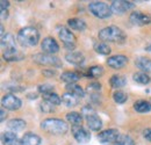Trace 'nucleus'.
Masks as SVG:
<instances>
[{
    "label": "nucleus",
    "mask_w": 151,
    "mask_h": 145,
    "mask_svg": "<svg viewBox=\"0 0 151 145\" xmlns=\"http://www.w3.org/2000/svg\"><path fill=\"white\" fill-rule=\"evenodd\" d=\"M41 128L50 135H65L69 131L66 122L59 118H45L42 121Z\"/></svg>",
    "instance_id": "nucleus-1"
},
{
    "label": "nucleus",
    "mask_w": 151,
    "mask_h": 145,
    "mask_svg": "<svg viewBox=\"0 0 151 145\" xmlns=\"http://www.w3.org/2000/svg\"><path fill=\"white\" fill-rule=\"evenodd\" d=\"M98 37L101 42H123L126 39V34L123 30L116 26H108L102 28L99 33Z\"/></svg>",
    "instance_id": "nucleus-2"
},
{
    "label": "nucleus",
    "mask_w": 151,
    "mask_h": 145,
    "mask_svg": "<svg viewBox=\"0 0 151 145\" xmlns=\"http://www.w3.org/2000/svg\"><path fill=\"white\" fill-rule=\"evenodd\" d=\"M18 41L22 47H35L40 41V33L34 27H24L18 33Z\"/></svg>",
    "instance_id": "nucleus-3"
},
{
    "label": "nucleus",
    "mask_w": 151,
    "mask_h": 145,
    "mask_svg": "<svg viewBox=\"0 0 151 145\" xmlns=\"http://www.w3.org/2000/svg\"><path fill=\"white\" fill-rule=\"evenodd\" d=\"M81 115L85 116L87 127L90 128L92 131H100L102 128V121L95 113V110L90 106H85L81 109Z\"/></svg>",
    "instance_id": "nucleus-4"
},
{
    "label": "nucleus",
    "mask_w": 151,
    "mask_h": 145,
    "mask_svg": "<svg viewBox=\"0 0 151 145\" xmlns=\"http://www.w3.org/2000/svg\"><path fill=\"white\" fill-rule=\"evenodd\" d=\"M88 11L94 15L95 18L99 19H108L112 17L113 12L111 6H108L104 1H92L88 4Z\"/></svg>",
    "instance_id": "nucleus-5"
},
{
    "label": "nucleus",
    "mask_w": 151,
    "mask_h": 145,
    "mask_svg": "<svg viewBox=\"0 0 151 145\" xmlns=\"http://www.w3.org/2000/svg\"><path fill=\"white\" fill-rule=\"evenodd\" d=\"M58 37L59 39L63 42L64 47L70 50V51H73L76 48V36L75 34L66 27L62 26V27H58Z\"/></svg>",
    "instance_id": "nucleus-6"
},
{
    "label": "nucleus",
    "mask_w": 151,
    "mask_h": 145,
    "mask_svg": "<svg viewBox=\"0 0 151 145\" xmlns=\"http://www.w3.org/2000/svg\"><path fill=\"white\" fill-rule=\"evenodd\" d=\"M33 60L43 66H51V67H60L62 62L60 59L54 56V55H47V54H36L33 56Z\"/></svg>",
    "instance_id": "nucleus-7"
},
{
    "label": "nucleus",
    "mask_w": 151,
    "mask_h": 145,
    "mask_svg": "<svg viewBox=\"0 0 151 145\" xmlns=\"http://www.w3.org/2000/svg\"><path fill=\"white\" fill-rule=\"evenodd\" d=\"M120 137V132L117 129H107L102 130L98 134V139L101 144H114Z\"/></svg>",
    "instance_id": "nucleus-8"
},
{
    "label": "nucleus",
    "mask_w": 151,
    "mask_h": 145,
    "mask_svg": "<svg viewBox=\"0 0 151 145\" xmlns=\"http://www.w3.org/2000/svg\"><path fill=\"white\" fill-rule=\"evenodd\" d=\"M1 105L7 110H18L21 108L22 102L14 94H5L1 99Z\"/></svg>",
    "instance_id": "nucleus-9"
},
{
    "label": "nucleus",
    "mask_w": 151,
    "mask_h": 145,
    "mask_svg": "<svg viewBox=\"0 0 151 145\" xmlns=\"http://www.w3.org/2000/svg\"><path fill=\"white\" fill-rule=\"evenodd\" d=\"M41 49H42L43 54L55 55L59 51V45L54 37L48 36L43 38V41L41 42Z\"/></svg>",
    "instance_id": "nucleus-10"
},
{
    "label": "nucleus",
    "mask_w": 151,
    "mask_h": 145,
    "mask_svg": "<svg viewBox=\"0 0 151 145\" xmlns=\"http://www.w3.org/2000/svg\"><path fill=\"white\" fill-rule=\"evenodd\" d=\"M71 130H72V135H73L75 139L78 143L85 144V143L90 142L91 134H90V131H87L84 127H81V126H72Z\"/></svg>",
    "instance_id": "nucleus-11"
},
{
    "label": "nucleus",
    "mask_w": 151,
    "mask_h": 145,
    "mask_svg": "<svg viewBox=\"0 0 151 145\" xmlns=\"http://www.w3.org/2000/svg\"><path fill=\"white\" fill-rule=\"evenodd\" d=\"M135 7V4L132 1H124V0H117V1H113L111 5L112 12L114 14H124L126 12L130 11L132 8Z\"/></svg>",
    "instance_id": "nucleus-12"
},
{
    "label": "nucleus",
    "mask_w": 151,
    "mask_h": 145,
    "mask_svg": "<svg viewBox=\"0 0 151 145\" xmlns=\"http://www.w3.org/2000/svg\"><path fill=\"white\" fill-rule=\"evenodd\" d=\"M129 21L132 22L134 26H145V24H150L151 23V17L149 14H145L143 12L139 11H135L132 12L129 17Z\"/></svg>",
    "instance_id": "nucleus-13"
},
{
    "label": "nucleus",
    "mask_w": 151,
    "mask_h": 145,
    "mask_svg": "<svg viewBox=\"0 0 151 145\" xmlns=\"http://www.w3.org/2000/svg\"><path fill=\"white\" fill-rule=\"evenodd\" d=\"M127 63H128V57H126L124 55H114L107 59V65L114 70L122 69L123 66L127 65Z\"/></svg>",
    "instance_id": "nucleus-14"
},
{
    "label": "nucleus",
    "mask_w": 151,
    "mask_h": 145,
    "mask_svg": "<svg viewBox=\"0 0 151 145\" xmlns=\"http://www.w3.org/2000/svg\"><path fill=\"white\" fill-rule=\"evenodd\" d=\"M65 59L66 62L73 64V65H83L85 62V56L79 52V51H70L65 55Z\"/></svg>",
    "instance_id": "nucleus-15"
},
{
    "label": "nucleus",
    "mask_w": 151,
    "mask_h": 145,
    "mask_svg": "<svg viewBox=\"0 0 151 145\" xmlns=\"http://www.w3.org/2000/svg\"><path fill=\"white\" fill-rule=\"evenodd\" d=\"M80 77H81L80 73L75 71H66L60 74V80L64 81L66 85H70V84H76L80 79Z\"/></svg>",
    "instance_id": "nucleus-16"
},
{
    "label": "nucleus",
    "mask_w": 151,
    "mask_h": 145,
    "mask_svg": "<svg viewBox=\"0 0 151 145\" xmlns=\"http://www.w3.org/2000/svg\"><path fill=\"white\" fill-rule=\"evenodd\" d=\"M136 66L144 73H151V59L148 57H138L135 60Z\"/></svg>",
    "instance_id": "nucleus-17"
},
{
    "label": "nucleus",
    "mask_w": 151,
    "mask_h": 145,
    "mask_svg": "<svg viewBox=\"0 0 151 145\" xmlns=\"http://www.w3.org/2000/svg\"><path fill=\"white\" fill-rule=\"evenodd\" d=\"M21 143L23 145H40L41 137L34 132H26L21 139Z\"/></svg>",
    "instance_id": "nucleus-18"
},
{
    "label": "nucleus",
    "mask_w": 151,
    "mask_h": 145,
    "mask_svg": "<svg viewBox=\"0 0 151 145\" xmlns=\"http://www.w3.org/2000/svg\"><path fill=\"white\" fill-rule=\"evenodd\" d=\"M4 58L7 62H15V60H21L23 58V55L17 48H13L8 50H4Z\"/></svg>",
    "instance_id": "nucleus-19"
},
{
    "label": "nucleus",
    "mask_w": 151,
    "mask_h": 145,
    "mask_svg": "<svg viewBox=\"0 0 151 145\" xmlns=\"http://www.w3.org/2000/svg\"><path fill=\"white\" fill-rule=\"evenodd\" d=\"M109 84H111V86L113 87L114 90L119 91L120 88H122V87L126 86V84H127V79H126L123 75L114 74V75H112V78L109 79Z\"/></svg>",
    "instance_id": "nucleus-20"
},
{
    "label": "nucleus",
    "mask_w": 151,
    "mask_h": 145,
    "mask_svg": "<svg viewBox=\"0 0 151 145\" xmlns=\"http://www.w3.org/2000/svg\"><path fill=\"white\" fill-rule=\"evenodd\" d=\"M62 102H63L66 107H69V108L76 107V106L79 103V98H77L76 95L66 92V93H64V94L62 95Z\"/></svg>",
    "instance_id": "nucleus-21"
},
{
    "label": "nucleus",
    "mask_w": 151,
    "mask_h": 145,
    "mask_svg": "<svg viewBox=\"0 0 151 145\" xmlns=\"http://www.w3.org/2000/svg\"><path fill=\"white\" fill-rule=\"evenodd\" d=\"M68 24L71 29L73 30H78V32H84L86 29V22L81 19L73 18V19H69L68 20Z\"/></svg>",
    "instance_id": "nucleus-22"
},
{
    "label": "nucleus",
    "mask_w": 151,
    "mask_h": 145,
    "mask_svg": "<svg viewBox=\"0 0 151 145\" xmlns=\"http://www.w3.org/2000/svg\"><path fill=\"white\" fill-rule=\"evenodd\" d=\"M7 127H8V129H11L13 132L21 131V130H23L26 128V121H23L21 118H12V120L8 121Z\"/></svg>",
    "instance_id": "nucleus-23"
},
{
    "label": "nucleus",
    "mask_w": 151,
    "mask_h": 145,
    "mask_svg": "<svg viewBox=\"0 0 151 145\" xmlns=\"http://www.w3.org/2000/svg\"><path fill=\"white\" fill-rule=\"evenodd\" d=\"M1 47L4 50H8V49H13L17 48L15 47V38L12 34H6L1 37Z\"/></svg>",
    "instance_id": "nucleus-24"
},
{
    "label": "nucleus",
    "mask_w": 151,
    "mask_h": 145,
    "mask_svg": "<svg viewBox=\"0 0 151 145\" xmlns=\"http://www.w3.org/2000/svg\"><path fill=\"white\" fill-rule=\"evenodd\" d=\"M102 74H104V69L101 66H91L85 71H83V75L87 78H99Z\"/></svg>",
    "instance_id": "nucleus-25"
},
{
    "label": "nucleus",
    "mask_w": 151,
    "mask_h": 145,
    "mask_svg": "<svg viewBox=\"0 0 151 145\" xmlns=\"http://www.w3.org/2000/svg\"><path fill=\"white\" fill-rule=\"evenodd\" d=\"M66 120L72 126H81L83 115L80 113H77V111H71V113H68L66 114Z\"/></svg>",
    "instance_id": "nucleus-26"
},
{
    "label": "nucleus",
    "mask_w": 151,
    "mask_h": 145,
    "mask_svg": "<svg viewBox=\"0 0 151 145\" xmlns=\"http://www.w3.org/2000/svg\"><path fill=\"white\" fill-rule=\"evenodd\" d=\"M134 109L138 113H149L151 110V103L147 100H138L134 103Z\"/></svg>",
    "instance_id": "nucleus-27"
},
{
    "label": "nucleus",
    "mask_w": 151,
    "mask_h": 145,
    "mask_svg": "<svg viewBox=\"0 0 151 145\" xmlns=\"http://www.w3.org/2000/svg\"><path fill=\"white\" fill-rule=\"evenodd\" d=\"M66 92H68V93L73 94V95H76V96H77V98H79V99H81V98H84V96H85V91L83 90V87H81V86H79V85H77V84H70V85H66Z\"/></svg>",
    "instance_id": "nucleus-28"
},
{
    "label": "nucleus",
    "mask_w": 151,
    "mask_h": 145,
    "mask_svg": "<svg viewBox=\"0 0 151 145\" xmlns=\"http://www.w3.org/2000/svg\"><path fill=\"white\" fill-rule=\"evenodd\" d=\"M1 142L4 145H12L13 143L18 142V137H17V134L13 132V131H6L2 134V137H1Z\"/></svg>",
    "instance_id": "nucleus-29"
},
{
    "label": "nucleus",
    "mask_w": 151,
    "mask_h": 145,
    "mask_svg": "<svg viewBox=\"0 0 151 145\" xmlns=\"http://www.w3.org/2000/svg\"><path fill=\"white\" fill-rule=\"evenodd\" d=\"M132 78H134V80H135L137 84H139V85H148L151 81V78L149 77V74L144 72L134 73Z\"/></svg>",
    "instance_id": "nucleus-30"
},
{
    "label": "nucleus",
    "mask_w": 151,
    "mask_h": 145,
    "mask_svg": "<svg viewBox=\"0 0 151 145\" xmlns=\"http://www.w3.org/2000/svg\"><path fill=\"white\" fill-rule=\"evenodd\" d=\"M43 98H44V100H45V101L50 102V103H51V105H54L55 107L62 103V98H60L58 94H56L55 92L49 93V94H45V95H43Z\"/></svg>",
    "instance_id": "nucleus-31"
},
{
    "label": "nucleus",
    "mask_w": 151,
    "mask_h": 145,
    "mask_svg": "<svg viewBox=\"0 0 151 145\" xmlns=\"http://www.w3.org/2000/svg\"><path fill=\"white\" fill-rule=\"evenodd\" d=\"M94 50L95 52L99 55H109L111 54V48L107 43L105 42H98L94 44Z\"/></svg>",
    "instance_id": "nucleus-32"
},
{
    "label": "nucleus",
    "mask_w": 151,
    "mask_h": 145,
    "mask_svg": "<svg viewBox=\"0 0 151 145\" xmlns=\"http://www.w3.org/2000/svg\"><path fill=\"white\" fill-rule=\"evenodd\" d=\"M113 99H114V101H115L116 103H120V105H122V103H124V102L128 100V94H127L126 92L119 90V91L114 92Z\"/></svg>",
    "instance_id": "nucleus-33"
},
{
    "label": "nucleus",
    "mask_w": 151,
    "mask_h": 145,
    "mask_svg": "<svg viewBox=\"0 0 151 145\" xmlns=\"http://www.w3.org/2000/svg\"><path fill=\"white\" fill-rule=\"evenodd\" d=\"M114 145H135V142L128 135H120V137L114 143Z\"/></svg>",
    "instance_id": "nucleus-34"
},
{
    "label": "nucleus",
    "mask_w": 151,
    "mask_h": 145,
    "mask_svg": "<svg viewBox=\"0 0 151 145\" xmlns=\"http://www.w3.org/2000/svg\"><path fill=\"white\" fill-rule=\"evenodd\" d=\"M38 92L42 93L43 95L49 94V93H52V92H54V86H52V85H49V84L40 85V86H38Z\"/></svg>",
    "instance_id": "nucleus-35"
},
{
    "label": "nucleus",
    "mask_w": 151,
    "mask_h": 145,
    "mask_svg": "<svg viewBox=\"0 0 151 145\" xmlns=\"http://www.w3.org/2000/svg\"><path fill=\"white\" fill-rule=\"evenodd\" d=\"M41 110L44 111V113H51V111L55 110V106L51 105L50 102H48V101L44 100V101L41 103Z\"/></svg>",
    "instance_id": "nucleus-36"
},
{
    "label": "nucleus",
    "mask_w": 151,
    "mask_h": 145,
    "mask_svg": "<svg viewBox=\"0 0 151 145\" xmlns=\"http://www.w3.org/2000/svg\"><path fill=\"white\" fill-rule=\"evenodd\" d=\"M101 90V84L100 83H91L88 86H87V91L91 92V93H98V92Z\"/></svg>",
    "instance_id": "nucleus-37"
},
{
    "label": "nucleus",
    "mask_w": 151,
    "mask_h": 145,
    "mask_svg": "<svg viewBox=\"0 0 151 145\" xmlns=\"http://www.w3.org/2000/svg\"><path fill=\"white\" fill-rule=\"evenodd\" d=\"M8 6H9V1H5V0H1L0 1V8H1V11H7Z\"/></svg>",
    "instance_id": "nucleus-38"
},
{
    "label": "nucleus",
    "mask_w": 151,
    "mask_h": 145,
    "mask_svg": "<svg viewBox=\"0 0 151 145\" xmlns=\"http://www.w3.org/2000/svg\"><path fill=\"white\" fill-rule=\"evenodd\" d=\"M143 136H144L148 141L151 142V129H145V130L143 131Z\"/></svg>",
    "instance_id": "nucleus-39"
},
{
    "label": "nucleus",
    "mask_w": 151,
    "mask_h": 145,
    "mask_svg": "<svg viewBox=\"0 0 151 145\" xmlns=\"http://www.w3.org/2000/svg\"><path fill=\"white\" fill-rule=\"evenodd\" d=\"M7 13H8L7 11H1V21H4L5 19H7V17H8Z\"/></svg>",
    "instance_id": "nucleus-40"
},
{
    "label": "nucleus",
    "mask_w": 151,
    "mask_h": 145,
    "mask_svg": "<svg viewBox=\"0 0 151 145\" xmlns=\"http://www.w3.org/2000/svg\"><path fill=\"white\" fill-rule=\"evenodd\" d=\"M43 74H50V75H54V74H56V71L55 70H45V71H43Z\"/></svg>",
    "instance_id": "nucleus-41"
},
{
    "label": "nucleus",
    "mask_w": 151,
    "mask_h": 145,
    "mask_svg": "<svg viewBox=\"0 0 151 145\" xmlns=\"http://www.w3.org/2000/svg\"><path fill=\"white\" fill-rule=\"evenodd\" d=\"M5 116H6V111H5V108L2 107L1 108V122L5 121Z\"/></svg>",
    "instance_id": "nucleus-42"
},
{
    "label": "nucleus",
    "mask_w": 151,
    "mask_h": 145,
    "mask_svg": "<svg viewBox=\"0 0 151 145\" xmlns=\"http://www.w3.org/2000/svg\"><path fill=\"white\" fill-rule=\"evenodd\" d=\"M145 50H147V51H151V44H149V45L145 48Z\"/></svg>",
    "instance_id": "nucleus-43"
},
{
    "label": "nucleus",
    "mask_w": 151,
    "mask_h": 145,
    "mask_svg": "<svg viewBox=\"0 0 151 145\" xmlns=\"http://www.w3.org/2000/svg\"><path fill=\"white\" fill-rule=\"evenodd\" d=\"M12 145H23V144H22L21 142H19V141H18V142H15V143H13V144H12Z\"/></svg>",
    "instance_id": "nucleus-44"
}]
</instances>
